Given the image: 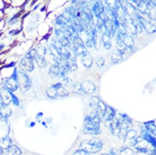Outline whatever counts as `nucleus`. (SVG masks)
<instances>
[{"instance_id":"39","label":"nucleus","mask_w":156,"mask_h":155,"mask_svg":"<svg viewBox=\"0 0 156 155\" xmlns=\"http://www.w3.org/2000/svg\"><path fill=\"white\" fill-rule=\"evenodd\" d=\"M99 101H100L99 99L97 97H92L90 100V107L96 109Z\"/></svg>"},{"instance_id":"12","label":"nucleus","mask_w":156,"mask_h":155,"mask_svg":"<svg viewBox=\"0 0 156 155\" xmlns=\"http://www.w3.org/2000/svg\"><path fill=\"white\" fill-rule=\"evenodd\" d=\"M0 98L3 105H9L12 102L10 91L6 88H3L0 91Z\"/></svg>"},{"instance_id":"19","label":"nucleus","mask_w":156,"mask_h":155,"mask_svg":"<svg viewBox=\"0 0 156 155\" xmlns=\"http://www.w3.org/2000/svg\"><path fill=\"white\" fill-rule=\"evenodd\" d=\"M82 64L87 68H90L93 63V59L92 56L88 51L82 55L81 59Z\"/></svg>"},{"instance_id":"7","label":"nucleus","mask_w":156,"mask_h":155,"mask_svg":"<svg viewBox=\"0 0 156 155\" xmlns=\"http://www.w3.org/2000/svg\"><path fill=\"white\" fill-rule=\"evenodd\" d=\"M137 133L135 130L130 129L127 132L124 136V145L128 147L129 146L135 145L137 137Z\"/></svg>"},{"instance_id":"1","label":"nucleus","mask_w":156,"mask_h":155,"mask_svg":"<svg viewBox=\"0 0 156 155\" xmlns=\"http://www.w3.org/2000/svg\"><path fill=\"white\" fill-rule=\"evenodd\" d=\"M83 131L87 134H98L100 132L101 118L95 114H91L85 119Z\"/></svg>"},{"instance_id":"44","label":"nucleus","mask_w":156,"mask_h":155,"mask_svg":"<svg viewBox=\"0 0 156 155\" xmlns=\"http://www.w3.org/2000/svg\"><path fill=\"white\" fill-rule=\"evenodd\" d=\"M73 155H90L89 153L87 152L85 150H76L74 153Z\"/></svg>"},{"instance_id":"38","label":"nucleus","mask_w":156,"mask_h":155,"mask_svg":"<svg viewBox=\"0 0 156 155\" xmlns=\"http://www.w3.org/2000/svg\"><path fill=\"white\" fill-rule=\"evenodd\" d=\"M37 55V50L36 49H32L30 51H28L27 54L25 55V57L31 59V60H34Z\"/></svg>"},{"instance_id":"2","label":"nucleus","mask_w":156,"mask_h":155,"mask_svg":"<svg viewBox=\"0 0 156 155\" xmlns=\"http://www.w3.org/2000/svg\"><path fill=\"white\" fill-rule=\"evenodd\" d=\"M103 146V142L99 138H94L89 140H83L80 145V149L88 153H96L99 152Z\"/></svg>"},{"instance_id":"34","label":"nucleus","mask_w":156,"mask_h":155,"mask_svg":"<svg viewBox=\"0 0 156 155\" xmlns=\"http://www.w3.org/2000/svg\"><path fill=\"white\" fill-rule=\"evenodd\" d=\"M111 60H112V62L113 64H118V63H119L122 61L123 57H122V55H121L119 53H113L112 55Z\"/></svg>"},{"instance_id":"5","label":"nucleus","mask_w":156,"mask_h":155,"mask_svg":"<svg viewBox=\"0 0 156 155\" xmlns=\"http://www.w3.org/2000/svg\"><path fill=\"white\" fill-rule=\"evenodd\" d=\"M120 126V133L118 136L124 137L127 132L133 128V124L131 120L128 117H121V119H118Z\"/></svg>"},{"instance_id":"25","label":"nucleus","mask_w":156,"mask_h":155,"mask_svg":"<svg viewBox=\"0 0 156 155\" xmlns=\"http://www.w3.org/2000/svg\"><path fill=\"white\" fill-rule=\"evenodd\" d=\"M35 60L36 61L37 65L40 68H45L47 66V62L44 56L39 54L37 53V55L35 58Z\"/></svg>"},{"instance_id":"11","label":"nucleus","mask_w":156,"mask_h":155,"mask_svg":"<svg viewBox=\"0 0 156 155\" xmlns=\"http://www.w3.org/2000/svg\"><path fill=\"white\" fill-rule=\"evenodd\" d=\"M99 31L100 29L96 27L91 31V37L93 41L94 46L96 50H99L100 48L102 43V36H100Z\"/></svg>"},{"instance_id":"4","label":"nucleus","mask_w":156,"mask_h":155,"mask_svg":"<svg viewBox=\"0 0 156 155\" xmlns=\"http://www.w3.org/2000/svg\"><path fill=\"white\" fill-rule=\"evenodd\" d=\"M5 87L7 89L11 92L16 91L19 88L18 74L17 68H15L12 75L8 78L5 82Z\"/></svg>"},{"instance_id":"48","label":"nucleus","mask_w":156,"mask_h":155,"mask_svg":"<svg viewBox=\"0 0 156 155\" xmlns=\"http://www.w3.org/2000/svg\"><path fill=\"white\" fill-rule=\"evenodd\" d=\"M14 65V62H11V64H8V65L5 66V68H9V67H13Z\"/></svg>"},{"instance_id":"45","label":"nucleus","mask_w":156,"mask_h":155,"mask_svg":"<svg viewBox=\"0 0 156 155\" xmlns=\"http://www.w3.org/2000/svg\"><path fill=\"white\" fill-rule=\"evenodd\" d=\"M86 46L88 48H93L94 46V43H93V41L92 39V37H90V38L88 39V40L86 42Z\"/></svg>"},{"instance_id":"31","label":"nucleus","mask_w":156,"mask_h":155,"mask_svg":"<svg viewBox=\"0 0 156 155\" xmlns=\"http://www.w3.org/2000/svg\"><path fill=\"white\" fill-rule=\"evenodd\" d=\"M146 128L147 130L150 132L151 134L155 136L156 134V127H155V124L154 121H150L149 122H147L145 123Z\"/></svg>"},{"instance_id":"43","label":"nucleus","mask_w":156,"mask_h":155,"mask_svg":"<svg viewBox=\"0 0 156 155\" xmlns=\"http://www.w3.org/2000/svg\"><path fill=\"white\" fill-rule=\"evenodd\" d=\"M64 33V34L65 36V37L69 40L70 41L72 39V33L67 29L64 28V31H62Z\"/></svg>"},{"instance_id":"14","label":"nucleus","mask_w":156,"mask_h":155,"mask_svg":"<svg viewBox=\"0 0 156 155\" xmlns=\"http://www.w3.org/2000/svg\"><path fill=\"white\" fill-rule=\"evenodd\" d=\"M117 50L119 54L124 55L127 53L128 48L125 46L122 41V35L119 33L116 36V45Z\"/></svg>"},{"instance_id":"6","label":"nucleus","mask_w":156,"mask_h":155,"mask_svg":"<svg viewBox=\"0 0 156 155\" xmlns=\"http://www.w3.org/2000/svg\"><path fill=\"white\" fill-rule=\"evenodd\" d=\"M135 16L138 19V21L140 22L142 28L145 30V31L148 34H152L155 33L156 31V28L155 26L154 23H152V22L147 20L143 17H141L140 15H139L137 13L136 11L135 12Z\"/></svg>"},{"instance_id":"32","label":"nucleus","mask_w":156,"mask_h":155,"mask_svg":"<svg viewBox=\"0 0 156 155\" xmlns=\"http://www.w3.org/2000/svg\"><path fill=\"white\" fill-rule=\"evenodd\" d=\"M46 94L50 98H56L58 97L56 90L53 86L47 89Z\"/></svg>"},{"instance_id":"35","label":"nucleus","mask_w":156,"mask_h":155,"mask_svg":"<svg viewBox=\"0 0 156 155\" xmlns=\"http://www.w3.org/2000/svg\"><path fill=\"white\" fill-rule=\"evenodd\" d=\"M72 91L73 93L79 94H80L82 91V88H81V84L79 82H75L72 84Z\"/></svg>"},{"instance_id":"10","label":"nucleus","mask_w":156,"mask_h":155,"mask_svg":"<svg viewBox=\"0 0 156 155\" xmlns=\"http://www.w3.org/2000/svg\"><path fill=\"white\" fill-rule=\"evenodd\" d=\"M81 84L82 91L87 94H91L94 93L96 89L95 84L90 81H84Z\"/></svg>"},{"instance_id":"20","label":"nucleus","mask_w":156,"mask_h":155,"mask_svg":"<svg viewBox=\"0 0 156 155\" xmlns=\"http://www.w3.org/2000/svg\"><path fill=\"white\" fill-rule=\"evenodd\" d=\"M115 116V112L113 108L110 106H106V109L102 115V118L106 122H110Z\"/></svg>"},{"instance_id":"47","label":"nucleus","mask_w":156,"mask_h":155,"mask_svg":"<svg viewBox=\"0 0 156 155\" xmlns=\"http://www.w3.org/2000/svg\"><path fill=\"white\" fill-rule=\"evenodd\" d=\"M20 32V31H19V30H12L11 31L9 32V34L10 35H12V36H14V35H17Z\"/></svg>"},{"instance_id":"17","label":"nucleus","mask_w":156,"mask_h":155,"mask_svg":"<svg viewBox=\"0 0 156 155\" xmlns=\"http://www.w3.org/2000/svg\"><path fill=\"white\" fill-rule=\"evenodd\" d=\"M122 41L125 46L130 50H133L134 48V40L132 36L128 34H124L122 35Z\"/></svg>"},{"instance_id":"50","label":"nucleus","mask_w":156,"mask_h":155,"mask_svg":"<svg viewBox=\"0 0 156 155\" xmlns=\"http://www.w3.org/2000/svg\"><path fill=\"white\" fill-rule=\"evenodd\" d=\"M3 152H4V150L2 147H0V155H2L3 154Z\"/></svg>"},{"instance_id":"9","label":"nucleus","mask_w":156,"mask_h":155,"mask_svg":"<svg viewBox=\"0 0 156 155\" xmlns=\"http://www.w3.org/2000/svg\"><path fill=\"white\" fill-rule=\"evenodd\" d=\"M102 25L105 28L107 33L111 36H114L115 31V26L114 25L113 20L110 19L108 17H106L103 20H102Z\"/></svg>"},{"instance_id":"42","label":"nucleus","mask_w":156,"mask_h":155,"mask_svg":"<svg viewBox=\"0 0 156 155\" xmlns=\"http://www.w3.org/2000/svg\"><path fill=\"white\" fill-rule=\"evenodd\" d=\"M10 94L11 95V99H12V102L14 103V105L16 106H19V100L18 99V98L17 97L16 95H15L12 92L10 91Z\"/></svg>"},{"instance_id":"16","label":"nucleus","mask_w":156,"mask_h":155,"mask_svg":"<svg viewBox=\"0 0 156 155\" xmlns=\"http://www.w3.org/2000/svg\"><path fill=\"white\" fill-rule=\"evenodd\" d=\"M49 51L51 56L53 58L54 60L56 62V64H60L62 61L64 60L61 56V54L58 51V50L55 48V46L52 44H50L49 46Z\"/></svg>"},{"instance_id":"53","label":"nucleus","mask_w":156,"mask_h":155,"mask_svg":"<svg viewBox=\"0 0 156 155\" xmlns=\"http://www.w3.org/2000/svg\"><path fill=\"white\" fill-rule=\"evenodd\" d=\"M101 155H110V154H107V153H104V154H101Z\"/></svg>"},{"instance_id":"8","label":"nucleus","mask_w":156,"mask_h":155,"mask_svg":"<svg viewBox=\"0 0 156 155\" xmlns=\"http://www.w3.org/2000/svg\"><path fill=\"white\" fill-rule=\"evenodd\" d=\"M19 65L23 71H32L34 70V65L33 60L27 57H23L21 59Z\"/></svg>"},{"instance_id":"46","label":"nucleus","mask_w":156,"mask_h":155,"mask_svg":"<svg viewBox=\"0 0 156 155\" xmlns=\"http://www.w3.org/2000/svg\"><path fill=\"white\" fill-rule=\"evenodd\" d=\"M110 155H118L119 154V152L116 148H112L110 150Z\"/></svg>"},{"instance_id":"36","label":"nucleus","mask_w":156,"mask_h":155,"mask_svg":"<svg viewBox=\"0 0 156 155\" xmlns=\"http://www.w3.org/2000/svg\"><path fill=\"white\" fill-rule=\"evenodd\" d=\"M59 83H60L62 86H67L69 84V80L68 78L66 76V73H62L61 72L60 74H59Z\"/></svg>"},{"instance_id":"27","label":"nucleus","mask_w":156,"mask_h":155,"mask_svg":"<svg viewBox=\"0 0 156 155\" xmlns=\"http://www.w3.org/2000/svg\"><path fill=\"white\" fill-rule=\"evenodd\" d=\"M75 53L76 56H82L85 53L87 52V50L86 48L85 45H81V46H73V50L72 51Z\"/></svg>"},{"instance_id":"49","label":"nucleus","mask_w":156,"mask_h":155,"mask_svg":"<svg viewBox=\"0 0 156 155\" xmlns=\"http://www.w3.org/2000/svg\"><path fill=\"white\" fill-rule=\"evenodd\" d=\"M5 46V45L2 44V43H0V51H2L4 48Z\"/></svg>"},{"instance_id":"22","label":"nucleus","mask_w":156,"mask_h":155,"mask_svg":"<svg viewBox=\"0 0 156 155\" xmlns=\"http://www.w3.org/2000/svg\"><path fill=\"white\" fill-rule=\"evenodd\" d=\"M12 114L11 109L8 106V105H2L0 106V115L2 117L6 119L9 117Z\"/></svg>"},{"instance_id":"28","label":"nucleus","mask_w":156,"mask_h":155,"mask_svg":"<svg viewBox=\"0 0 156 155\" xmlns=\"http://www.w3.org/2000/svg\"><path fill=\"white\" fill-rule=\"evenodd\" d=\"M61 73L59 65L58 64L52 65L50 68H49V73L51 76H58Z\"/></svg>"},{"instance_id":"40","label":"nucleus","mask_w":156,"mask_h":155,"mask_svg":"<svg viewBox=\"0 0 156 155\" xmlns=\"http://www.w3.org/2000/svg\"><path fill=\"white\" fill-rule=\"evenodd\" d=\"M105 60L104 57L102 56H99L97 58L96 64L98 67L102 68L105 65Z\"/></svg>"},{"instance_id":"52","label":"nucleus","mask_w":156,"mask_h":155,"mask_svg":"<svg viewBox=\"0 0 156 155\" xmlns=\"http://www.w3.org/2000/svg\"><path fill=\"white\" fill-rule=\"evenodd\" d=\"M120 1L121 2V3H122V2H126V0H120Z\"/></svg>"},{"instance_id":"15","label":"nucleus","mask_w":156,"mask_h":155,"mask_svg":"<svg viewBox=\"0 0 156 155\" xmlns=\"http://www.w3.org/2000/svg\"><path fill=\"white\" fill-rule=\"evenodd\" d=\"M55 34L56 36V39L61 43L63 47L69 46L70 44V42L65 37L62 30L61 29H56Z\"/></svg>"},{"instance_id":"51","label":"nucleus","mask_w":156,"mask_h":155,"mask_svg":"<svg viewBox=\"0 0 156 155\" xmlns=\"http://www.w3.org/2000/svg\"><path fill=\"white\" fill-rule=\"evenodd\" d=\"M148 155H155V150L154 151H152L148 154Z\"/></svg>"},{"instance_id":"37","label":"nucleus","mask_w":156,"mask_h":155,"mask_svg":"<svg viewBox=\"0 0 156 155\" xmlns=\"http://www.w3.org/2000/svg\"><path fill=\"white\" fill-rule=\"evenodd\" d=\"M121 155H134L133 151L127 146L121 147L119 150Z\"/></svg>"},{"instance_id":"21","label":"nucleus","mask_w":156,"mask_h":155,"mask_svg":"<svg viewBox=\"0 0 156 155\" xmlns=\"http://www.w3.org/2000/svg\"><path fill=\"white\" fill-rule=\"evenodd\" d=\"M53 86L55 88L56 90L58 97H65L69 95V92H68V91H67L60 83H58L56 84L53 85Z\"/></svg>"},{"instance_id":"13","label":"nucleus","mask_w":156,"mask_h":155,"mask_svg":"<svg viewBox=\"0 0 156 155\" xmlns=\"http://www.w3.org/2000/svg\"><path fill=\"white\" fill-rule=\"evenodd\" d=\"M104 9L105 8L103 3L101 0H98L93 6L92 11L94 12L95 16L98 19H100L104 12Z\"/></svg>"},{"instance_id":"30","label":"nucleus","mask_w":156,"mask_h":155,"mask_svg":"<svg viewBox=\"0 0 156 155\" xmlns=\"http://www.w3.org/2000/svg\"><path fill=\"white\" fill-rule=\"evenodd\" d=\"M106 105L102 102V101H99L96 108V114L99 115V117L101 118L102 117L104 112L106 109Z\"/></svg>"},{"instance_id":"18","label":"nucleus","mask_w":156,"mask_h":155,"mask_svg":"<svg viewBox=\"0 0 156 155\" xmlns=\"http://www.w3.org/2000/svg\"><path fill=\"white\" fill-rule=\"evenodd\" d=\"M110 127L111 129V131L114 136H119L120 133V126H119V120L118 119L114 117L110 121Z\"/></svg>"},{"instance_id":"26","label":"nucleus","mask_w":156,"mask_h":155,"mask_svg":"<svg viewBox=\"0 0 156 155\" xmlns=\"http://www.w3.org/2000/svg\"><path fill=\"white\" fill-rule=\"evenodd\" d=\"M22 151L17 145H11L7 150V155H21Z\"/></svg>"},{"instance_id":"29","label":"nucleus","mask_w":156,"mask_h":155,"mask_svg":"<svg viewBox=\"0 0 156 155\" xmlns=\"http://www.w3.org/2000/svg\"><path fill=\"white\" fill-rule=\"evenodd\" d=\"M56 23L58 25L61 26L63 28H66V29H67L69 26V23H67V22L66 21V20L65 19V18L63 17L62 15H60L56 18Z\"/></svg>"},{"instance_id":"3","label":"nucleus","mask_w":156,"mask_h":155,"mask_svg":"<svg viewBox=\"0 0 156 155\" xmlns=\"http://www.w3.org/2000/svg\"><path fill=\"white\" fill-rule=\"evenodd\" d=\"M19 88L22 93L27 92L31 86V80L30 76L25 71L17 72Z\"/></svg>"},{"instance_id":"24","label":"nucleus","mask_w":156,"mask_h":155,"mask_svg":"<svg viewBox=\"0 0 156 155\" xmlns=\"http://www.w3.org/2000/svg\"><path fill=\"white\" fill-rule=\"evenodd\" d=\"M12 145V140L8 136H5L0 139V147L3 150H8Z\"/></svg>"},{"instance_id":"41","label":"nucleus","mask_w":156,"mask_h":155,"mask_svg":"<svg viewBox=\"0 0 156 155\" xmlns=\"http://www.w3.org/2000/svg\"><path fill=\"white\" fill-rule=\"evenodd\" d=\"M67 62L69 64L70 71H75L76 69L77 65L76 64V60H67Z\"/></svg>"},{"instance_id":"23","label":"nucleus","mask_w":156,"mask_h":155,"mask_svg":"<svg viewBox=\"0 0 156 155\" xmlns=\"http://www.w3.org/2000/svg\"><path fill=\"white\" fill-rule=\"evenodd\" d=\"M102 42H103L104 46L106 50H110L112 48L111 36L106 32L102 36Z\"/></svg>"},{"instance_id":"33","label":"nucleus","mask_w":156,"mask_h":155,"mask_svg":"<svg viewBox=\"0 0 156 155\" xmlns=\"http://www.w3.org/2000/svg\"><path fill=\"white\" fill-rule=\"evenodd\" d=\"M143 138L146 140L147 142L151 143L154 147L155 146V139L154 137L151 136L147 132L143 131Z\"/></svg>"}]
</instances>
